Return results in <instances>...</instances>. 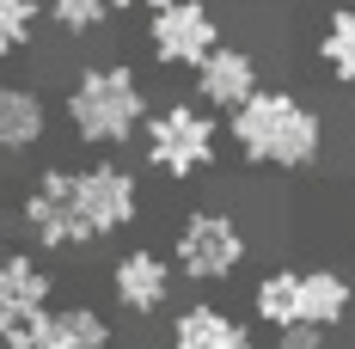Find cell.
Here are the masks:
<instances>
[{
	"label": "cell",
	"mask_w": 355,
	"mask_h": 349,
	"mask_svg": "<svg viewBox=\"0 0 355 349\" xmlns=\"http://www.w3.org/2000/svg\"><path fill=\"white\" fill-rule=\"evenodd\" d=\"M227 141L245 166L263 172H306L324 153V117L288 86H257L239 110H227Z\"/></svg>",
	"instance_id": "cell-1"
},
{
	"label": "cell",
	"mask_w": 355,
	"mask_h": 349,
	"mask_svg": "<svg viewBox=\"0 0 355 349\" xmlns=\"http://www.w3.org/2000/svg\"><path fill=\"white\" fill-rule=\"evenodd\" d=\"M62 110H68L73 141H86V147H129L141 135V117H147V86L129 62H92V68L73 74Z\"/></svg>",
	"instance_id": "cell-2"
},
{
	"label": "cell",
	"mask_w": 355,
	"mask_h": 349,
	"mask_svg": "<svg viewBox=\"0 0 355 349\" xmlns=\"http://www.w3.org/2000/svg\"><path fill=\"white\" fill-rule=\"evenodd\" d=\"M141 147H147V166L172 184H190L214 166L220 153V123L196 99H166V105H147L141 117Z\"/></svg>",
	"instance_id": "cell-3"
},
{
	"label": "cell",
	"mask_w": 355,
	"mask_h": 349,
	"mask_svg": "<svg viewBox=\"0 0 355 349\" xmlns=\"http://www.w3.org/2000/svg\"><path fill=\"white\" fill-rule=\"evenodd\" d=\"M245 227H239V214L227 209H190L178 221V239H172V276L184 282H227L239 276V264H245Z\"/></svg>",
	"instance_id": "cell-4"
},
{
	"label": "cell",
	"mask_w": 355,
	"mask_h": 349,
	"mask_svg": "<svg viewBox=\"0 0 355 349\" xmlns=\"http://www.w3.org/2000/svg\"><path fill=\"white\" fill-rule=\"evenodd\" d=\"M68 196H73V221H80L86 245L141 221V178L129 166H116V160H92V166L68 172Z\"/></svg>",
	"instance_id": "cell-5"
},
{
	"label": "cell",
	"mask_w": 355,
	"mask_h": 349,
	"mask_svg": "<svg viewBox=\"0 0 355 349\" xmlns=\"http://www.w3.org/2000/svg\"><path fill=\"white\" fill-rule=\"evenodd\" d=\"M55 313V282L25 245H0V349H31Z\"/></svg>",
	"instance_id": "cell-6"
},
{
	"label": "cell",
	"mask_w": 355,
	"mask_h": 349,
	"mask_svg": "<svg viewBox=\"0 0 355 349\" xmlns=\"http://www.w3.org/2000/svg\"><path fill=\"white\" fill-rule=\"evenodd\" d=\"M214 43H220V19H214L209 0H166V6L147 12V49H153L159 68L196 74Z\"/></svg>",
	"instance_id": "cell-7"
},
{
	"label": "cell",
	"mask_w": 355,
	"mask_h": 349,
	"mask_svg": "<svg viewBox=\"0 0 355 349\" xmlns=\"http://www.w3.org/2000/svg\"><path fill=\"white\" fill-rule=\"evenodd\" d=\"M19 221H25L37 251H80L86 245L80 221H73V196H68V166H43L37 172V184L19 203Z\"/></svg>",
	"instance_id": "cell-8"
},
{
	"label": "cell",
	"mask_w": 355,
	"mask_h": 349,
	"mask_svg": "<svg viewBox=\"0 0 355 349\" xmlns=\"http://www.w3.org/2000/svg\"><path fill=\"white\" fill-rule=\"evenodd\" d=\"M172 282H178L172 264H166L153 245H129V251L110 264V300H116L129 318H153V313H166Z\"/></svg>",
	"instance_id": "cell-9"
},
{
	"label": "cell",
	"mask_w": 355,
	"mask_h": 349,
	"mask_svg": "<svg viewBox=\"0 0 355 349\" xmlns=\"http://www.w3.org/2000/svg\"><path fill=\"white\" fill-rule=\"evenodd\" d=\"M196 80V105L202 110H239L263 86V74H257V56L251 49H239V43H214L209 62L190 74Z\"/></svg>",
	"instance_id": "cell-10"
},
{
	"label": "cell",
	"mask_w": 355,
	"mask_h": 349,
	"mask_svg": "<svg viewBox=\"0 0 355 349\" xmlns=\"http://www.w3.org/2000/svg\"><path fill=\"white\" fill-rule=\"evenodd\" d=\"M49 135V99L37 86H0V153H31L37 141Z\"/></svg>",
	"instance_id": "cell-11"
},
{
	"label": "cell",
	"mask_w": 355,
	"mask_h": 349,
	"mask_svg": "<svg viewBox=\"0 0 355 349\" xmlns=\"http://www.w3.org/2000/svg\"><path fill=\"white\" fill-rule=\"evenodd\" d=\"M166 343L172 349H257L245 325L233 313H220V307H209V300L184 307V313L172 318V337H166Z\"/></svg>",
	"instance_id": "cell-12"
},
{
	"label": "cell",
	"mask_w": 355,
	"mask_h": 349,
	"mask_svg": "<svg viewBox=\"0 0 355 349\" xmlns=\"http://www.w3.org/2000/svg\"><path fill=\"white\" fill-rule=\"evenodd\" d=\"M349 313H355L349 276H337V270H300V325L337 331Z\"/></svg>",
	"instance_id": "cell-13"
},
{
	"label": "cell",
	"mask_w": 355,
	"mask_h": 349,
	"mask_svg": "<svg viewBox=\"0 0 355 349\" xmlns=\"http://www.w3.org/2000/svg\"><path fill=\"white\" fill-rule=\"evenodd\" d=\"M110 318L98 307H62V313H49L43 325V337L31 349H110Z\"/></svg>",
	"instance_id": "cell-14"
},
{
	"label": "cell",
	"mask_w": 355,
	"mask_h": 349,
	"mask_svg": "<svg viewBox=\"0 0 355 349\" xmlns=\"http://www.w3.org/2000/svg\"><path fill=\"white\" fill-rule=\"evenodd\" d=\"M251 313H257V325H270V331L300 325V270H270V276H257Z\"/></svg>",
	"instance_id": "cell-15"
},
{
	"label": "cell",
	"mask_w": 355,
	"mask_h": 349,
	"mask_svg": "<svg viewBox=\"0 0 355 349\" xmlns=\"http://www.w3.org/2000/svg\"><path fill=\"white\" fill-rule=\"evenodd\" d=\"M319 68L337 80V86H355V0L349 6H331L319 31Z\"/></svg>",
	"instance_id": "cell-16"
},
{
	"label": "cell",
	"mask_w": 355,
	"mask_h": 349,
	"mask_svg": "<svg viewBox=\"0 0 355 349\" xmlns=\"http://www.w3.org/2000/svg\"><path fill=\"white\" fill-rule=\"evenodd\" d=\"M43 6V19L55 25L62 37H92V31H105L110 19V0H37Z\"/></svg>",
	"instance_id": "cell-17"
},
{
	"label": "cell",
	"mask_w": 355,
	"mask_h": 349,
	"mask_svg": "<svg viewBox=\"0 0 355 349\" xmlns=\"http://www.w3.org/2000/svg\"><path fill=\"white\" fill-rule=\"evenodd\" d=\"M37 19H43L37 0H0V56H25L37 43Z\"/></svg>",
	"instance_id": "cell-18"
},
{
	"label": "cell",
	"mask_w": 355,
	"mask_h": 349,
	"mask_svg": "<svg viewBox=\"0 0 355 349\" xmlns=\"http://www.w3.org/2000/svg\"><path fill=\"white\" fill-rule=\"evenodd\" d=\"M276 349H331V331H319V325H288V331H276Z\"/></svg>",
	"instance_id": "cell-19"
},
{
	"label": "cell",
	"mask_w": 355,
	"mask_h": 349,
	"mask_svg": "<svg viewBox=\"0 0 355 349\" xmlns=\"http://www.w3.org/2000/svg\"><path fill=\"white\" fill-rule=\"evenodd\" d=\"M153 6H166V0H110V12H153Z\"/></svg>",
	"instance_id": "cell-20"
}]
</instances>
